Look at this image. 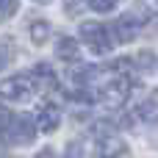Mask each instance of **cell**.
<instances>
[{
    "mask_svg": "<svg viewBox=\"0 0 158 158\" xmlns=\"http://www.w3.org/2000/svg\"><path fill=\"white\" fill-rule=\"evenodd\" d=\"M89 6H92L94 11H100V14H106V11H111V8L117 6V0H89Z\"/></svg>",
    "mask_w": 158,
    "mask_h": 158,
    "instance_id": "9a60e30c",
    "label": "cell"
},
{
    "mask_svg": "<svg viewBox=\"0 0 158 158\" xmlns=\"http://www.w3.org/2000/svg\"><path fill=\"white\" fill-rule=\"evenodd\" d=\"M17 11V0H0V22H6Z\"/></svg>",
    "mask_w": 158,
    "mask_h": 158,
    "instance_id": "4fadbf2b",
    "label": "cell"
},
{
    "mask_svg": "<svg viewBox=\"0 0 158 158\" xmlns=\"http://www.w3.org/2000/svg\"><path fill=\"white\" fill-rule=\"evenodd\" d=\"M139 31H142V25L136 22L133 14H125V17H119V19L114 22V36H117L119 42H133Z\"/></svg>",
    "mask_w": 158,
    "mask_h": 158,
    "instance_id": "52a82bcc",
    "label": "cell"
},
{
    "mask_svg": "<svg viewBox=\"0 0 158 158\" xmlns=\"http://www.w3.org/2000/svg\"><path fill=\"white\" fill-rule=\"evenodd\" d=\"M31 94H33V81H31L28 75H14V78H6V81L0 83V97H6V100L22 103V100H28Z\"/></svg>",
    "mask_w": 158,
    "mask_h": 158,
    "instance_id": "7a4b0ae2",
    "label": "cell"
},
{
    "mask_svg": "<svg viewBox=\"0 0 158 158\" xmlns=\"http://www.w3.org/2000/svg\"><path fill=\"white\" fill-rule=\"evenodd\" d=\"M131 94V81L128 78H111L103 89H100V100L106 106H122Z\"/></svg>",
    "mask_w": 158,
    "mask_h": 158,
    "instance_id": "277c9868",
    "label": "cell"
},
{
    "mask_svg": "<svg viewBox=\"0 0 158 158\" xmlns=\"http://www.w3.org/2000/svg\"><path fill=\"white\" fill-rule=\"evenodd\" d=\"M56 53H58V58H64V61H75V58H81V44H78V39L64 36V39H58Z\"/></svg>",
    "mask_w": 158,
    "mask_h": 158,
    "instance_id": "ba28073f",
    "label": "cell"
},
{
    "mask_svg": "<svg viewBox=\"0 0 158 158\" xmlns=\"http://www.w3.org/2000/svg\"><path fill=\"white\" fill-rule=\"evenodd\" d=\"M67 158H83V150H81V144H75V142H72V144L67 147Z\"/></svg>",
    "mask_w": 158,
    "mask_h": 158,
    "instance_id": "ac0fdd59",
    "label": "cell"
},
{
    "mask_svg": "<svg viewBox=\"0 0 158 158\" xmlns=\"http://www.w3.org/2000/svg\"><path fill=\"white\" fill-rule=\"evenodd\" d=\"M58 122H61L58 108H56L53 103H42L39 111H36V125H39V131H42V133H53V131L58 128Z\"/></svg>",
    "mask_w": 158,
    "mask_h": 158,
    "instance_id": "5b68a950",
    "label": "cell"
},
{
    "mask_svg": "<svg viewBox=\"0 0 158 158\" xmlns=\"http://www.w3.org/2000/svg\"><path fill=\"white\" fill-rule=\"evenodd\" d=\"M36 128H39V125L33 122V117H28V114H17V117L11 119L8 139H11L14 144H28V142H33Z\"/></svg>",
    "mask_w": 158,
    "mask_h": 158,
    "instance_id": "3957f363",
    "label": "cell"
},
{
    "mask_svg": "<svg viewBox=\"0 0 158 158\" xmlns=\"http://www.w3.org/2000/svg\"><path fill=\"white\" fill-rule=\"evenodd\" d=\"M36 3H50V0H36Z\"/></svg>",
    "mask_w": 158,
    "mask_h": 158,
    "instance_id": "ffe728a7",
    "label": "cell"
},
{
    "mask_svg": "<svg viewBox=\"0 0 158 158\" xmlns=\"http://www.w3.org/2000/svg\"><path fill=\"white\" fill-rule=\"evenodd\" d=\"M36 158H56V153H53V150H42Z\"/></svg>",
    "mask_w": 158,
    "mask_h": 158,
    "instance_id": "d6986e66",
    "label": "cell"
},
{
    "mask_svg": "<svg viewBox=\"0 0 158 158\" xmlns=\"http://www.w3.org/2000/svg\"><path fill=\"white\" fill-rule=\"evenodd\" d=\"M11 119H14V114H11L6 106H0V133H8V128H11Z\"/></svg>",
    "mask_w": 158,
    "mask_h": 158,
    "instance_id": "5bb4252c",
    "label": "cell"
},
{
    "mask_svg": "<svg viewBox=\"0 0 158 158\" xmlns=\"http://www.w3.org/2000/svg\"><path fill=\"white\" fill-rule=\"evenodd\" d=\"M81 39L89 50L94 53H108L111 50V36H108V28H103L100 22H83L81 25Z\"/></svg>",
    "mask_w": 158,
    "mask_h": 158,
    "instance_id": "6da1fadb",
    "label": "cell"
},
{
    "mask_svg": "<svg viewBox=\"0 0 158 158\" xmlns=\"http://www.w3.org/2000/svg\"><path fill=\"white\" fill-rule=\"evenodd\" d=\"M142 117H147V119H156L158 117V89L147 97V103L142 106Z\"/></svg>",
    "mask_w": 158,
    "mask_h": 158,
    "instance_id": "30bf717a",
    "label": "cell"
},
{
    "mask_svg": "<svg viewBox=\"0 0 158 158\" xmlns=\"http://www.w3.org/2000/svg\"><path fill=\"white\" fill-rule=\"evenodd\" d=\"M64 6H67V14H69V17H75V14H78V8L83 6V0H64Z\"/></svg>",
    "mask_w": 158,
    "mask_h": 158,
    "instance_id": "2e32d148",
    "label": "cell"
},
{
    "mask_svg": "<svg viewBox=\"0 0 158 158\" xmlns=\"http://www.w3.org/2000/svg\"><path fill=\"white\" fill-rule=\"evenodd\" d=\"M97 158H131V150L117 136H106L97 147Z\"/></svg>",
    "mask_w": 158,
    "mask_h": 158,
    "instance_id": "8992f818",
    "label": "cell"
},
{
    "mask_svg": "<svg viewBox=\"0 0 158 158\" xmlns=\"http://www.w3.org/2000/svg\"><path fill=\"white\" fill-rule=\"evenodd\" d=\"M31 39H33V44H44V42L50 39V25H47L44 19L31 22Z\"/></svg>",
    "mask_w": 158,
    "mask_h": 158,
    "instance_id": "9c48e42d",
    "label": "cell"
},
{
    "mask_svg": "<svg viewBox=\"0 0 158 158\" xmlns=\"http://www.w3.org/2000/svg\"><path fill=\"white\" fill-rule=\"evenodd\" d=\"M8 58H11V53H8V42H0V69L6 67Z\"/></svg>",
    "mask_w": 158,
    "mask_h": 158,
    "instance_id": "e0dca14e",
    "label": "cell"
},
{
    "mask_svg": "<svg viewBox=\"0 0 158 158\" xmlns=\"http://www.w3.org/2000/svg\"><path fill=\"white\" fill-rule=\"evenodd\" d=\"M33 75H36V81H42V83H53V69H50V64H36V69H33Z\"/></svg>",
    "mask_w": 158,
    "mask_h": 158,
    "instance_id": "7c38bea8",
    "label": "cell"
},
{
    "mask_svg": "<svg viewBox=\"0 0 158 158\" xmlns=\"http://www.w3.org/2000/svg\"><path fill=\"white\" fill-rule=\"evenodd\" d=\"M136 67H139V69H147V72H150V69L156 67V56H153L150 50H142V53L136 56Z\"/></svg>",
    "mask_w": 158,
    "mask_h": 158,
    "instance_id": "8fae6325",
    "label": "cell"
}]
</instances>
